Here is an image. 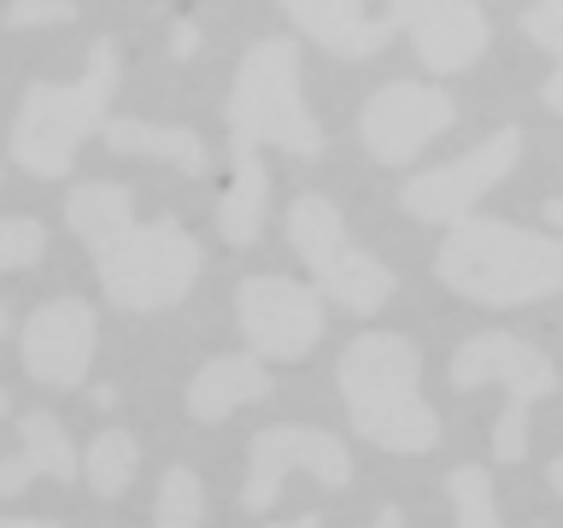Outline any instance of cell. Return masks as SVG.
Listing matches in <instances>:
<instances>
[{
  "mask_svg": "<svg viewBox=\"0 0 563 528\" xmlns=\"http://www.w3.org/2000/svg\"><path fill=\"white\" fill-rule=\"evenodd\" d=\"M35 475H53V482H77L82 475V458H77L65 422L53 411H24L18 417V452L0 458V499L24 493Z\"/></svg>",
  "mask_w": 563,
  "mask_h": 528,
  "instance_id": "cell-15",
  "label": "cell"
},
{
  "mask_svg": "<svg viewBox=\"0 0 563 528\" xmlns=\"http://www.w3.org/2000/svg\"><path fill=\"white\" fill-rule=\"evenodd\" d=\"M545 223H558V229H563V200H552V206H545Z\"/></svg>",
  "mask_w": 563,
  "mask_h": 528,
  "instance_id": "cell-30",
  "label": "cell"
},
{
  "mask_svg": "<svg viewBox=\"0 0 563 528\" xmlns=\"http://www.w3.org/2000/svg\"><path fill=\"white\" fill-rule=\"evenodd\" d=\"M540 100H545V106H552V112H563V65H558V70H552V77H545V82H540Z\"/></svg>",
  "mask_w": 563,
  "mask_h": 528,
  "instance_id": "cell-25",
  "label": "cell"
},
{
  "mask_svg": "<svg viewBox=\"0 0 563 528\" xmlns=\"http://www.w3.org/2000/svg\"><path fill=\"white\" fill-rule=\"evenodd\" d=\"M106 147L118 153H147V158H165V165H176L183 176H206V141L188 130V123H141V118H112L106 123Z\"/></svg>",
  "mask_w": 563,
  "mask_h": 528,
  "instance_id": "cell-17",
  "label": "cell"
},
{
  "mask_svg": "<svg viewBox=\"0 0 563 528\" xmlns=\"http://www.w3.org/2000/svg\"><path fill=\"white\" fill-rule=\"evenodd\" d=\"M288 246L306 258L311 288L323 299H334V306L358 311V317L382 311L387 299H394V288H399V276L346 235L341 206L323 200V194H299V200L288 206Z\"/></svg>",
  "mask_w": 563,
  "mask_h": 528,
  "instance_id": "cell-7",
  "label": "cell"
},
{
  "mask_svg": "<svg viewBox=\"0 0 563 528\" xmlns=\"http://www.w3.org/2000/svg\"><path fill=\"white\" fill-rule=\"evenodd\" d=\"M206 522V487L188 464H170L165 482H158V510L153 528H200Z\"/></svg>",
  "mask_w": 563,
  "mask_h": 528,
  "instance_id": "cell-20",
  "label": "cell"
},
{
  "mask_svg": "<svg viewBox=\"0 0 563 528\" xmlns=\"http://www.w3.org/2000/svg\"><path fill=\"white\" fill-rule=\"evenodd\" d=\"M77 7L70 0H12L7 7V24L12 30H30V24H70Z\"/></svg>",
  "mask_w": 563,
  "mask_h": 528,
  "instance_id": "cell-23",
  "label": "cell"
},
{
  "mask_svg": "<svg viewBox=\"0 0 563 528\" xmlns=\"http://www.w3.org/2000/svg\"><path fill=\"white\" fill-rule=\"evenodd\" d=\"M12 411V399H7V387H0V417H7Z\"/></svg>",
  "mask_w": 563,
  "mask_h": 528,
  "instance_id": "cell-32",
  "label": "cell"
},
{
  "mask_svg": "<svg viewBox=\"0 0 563 528\" xmlns=\"http://www.w3.org/2000/svg\"><path fill=\"white\" fill-rule=\"evenodd\" d=\"M317 475L323 487H346L352 482V452L341 435L329 429H306V422H276L246 440V487H241V510H271L288 475Z\"/></svg>",
  "mask_w": 563,
  "mask_h": 528,
  "instance_id": "cell-10",
  "label": "cell"
},
{
  "mask_svg": "<svg viewBox=\"0 0 563 528\" xmlns=\"http://www.w3.org/2000/svg\"><path fill=\"white\" fill-rule=\"evenodd\" d=\"M42 253H47L42 218H0V271H30Z\"/></svg>",
  "mask_w": 563,
  "mask_h": 528,
  "instance_id": "cell-21",
  "label": "cell"
},
{
  "mask_svg": "<svg viewBox=\"0 0 563 528\" xmlns=\"http://www.w3.org/2000/svg\"><path fill=\"white\" fill-rule=\"evenodd\" d=\"M545 475H552V493L563 499V458H552V470H545Z\"/></svg>",
  "mask_w": 563,
  "mask_h": 528,
  "instance_id": "cell-29",
  "label": "cell"
},
{
  "mask_svg": "<svg viewBox=\"0 0 563 528\" xmlns=\"http://www.w3.org/2000/svg\"><path fill=\"white\" fill-rule=\"evenodd\" d=\"M229 188L218 200V235L229 246H253L271 211V183H264L258 153L282 147L299 158H317L329 147L323 123L306 106V82H299V47L288 35H264L246 47L235 65V88H229Z\"/></svg>",
  "mask_w": 563,
  "mask_h": 528,
  "instance_id": "cell-1",
  "label": "cell"
},
{
  "mask_svg": "<svg viewBox=\"0 0 563 528\" xmlns=\"http://www.w3.org/2000/svg\"><path fill=\"white\" fill-rule=\"evenodd\" d=\"M0 528H59V522H47V517H0Z\"/></svg>",
  "mask_w": 563,
  "mask_h": 528,
  "instance_id": "cell-27",
  "label": "cell"
},
{
  "mask_svg": "<svg viewBox=\"0 0 563 528\" xmlns=\"http://www.w3.org/2000/svg\"><path fill=\"white\" fill-rule=\"evenodd\" d=\"M399 24H411V47L422 70H440V77H457L487 53L493 24L482 7H464V0H429V7H387Z\"/></svg>",
  "mask_w": 563,
  "mask_h": 528,
  "instance_id": "cell-13",
  "label": "cell"
},
{
  "mask_svg": "<svg viewBox=\"0 0 563 528\" xmlns=\"http://www.w3.org/2000/svg\"><path fill=\"white\" fill-rule=\"evenodd\" d=\"M65 223L95 253L100 294L123 311H170L200 282V241L176 218H135L130 183H77L65 194Z\"/></svg>",
  "mask_w": 563,
  "mask_h": 528,
  "instance_id": "cell-2",
  "label": "cell"
},
{
  "mask_svg": "<svg viewBox=\"0 0 563 528\" xmlns=\"http://www.w3.org/2000/svg\"><path fill=\"white\" fill-rule=\"evenodd\" d=\"M288 24H299L311 35L317 47L341 53V59H369V53H382L394 42V12L369 18L364 7H352V0H288Z\"/></svg>",
  "mask_w": 563,
  "mask_h": 528,
  "instance_id": "cell-16",
  "label": "cell"
},
{
  "mask_svg": "<svg viewBox=\"0 0 563 528\" xmlns=\"http://www.w3.org/2000/svg\"><path fill=\"white\" fill-rule=\"evenodd\" d=\"M194 47H200V30H194V24H176V30H170V53H176V59H188Z\"/></svg>",
  "mask_w": 563,
  "mask_h": 528,
  "instance_id": "cell-24",
  "label": "cell"
},
{
  "mask_svg": "<svg viewBox=\"0 0 563 528\" xmlns=\"http://www.w3.org/2000/svg\"><path fill=\"white\" fill-rule=\"evenodd\" d=\"M452 387L457 394H475V387H499L505 394V411L499 422H493V464H517V458L528 452V417H534L540 399L558 394V364L552 352H540L534 341H517V334H470L464 346L452 352Z\"/></svg>",
  "mask_w": 563,
  "mask_h": 528,
  "instance_id": "cell-6",
  "label": "cell"
},
{
  "mask_svg": "<svg viewBox=\"0 0 563 528\" xmlns=\"http://www.w3.org/2000/svg\"><path fill=\"white\" fill-rule=\"evenodd\" d=\"M235 323L258 364H299L323 341V294L288 276H246L235 288Z\"/></svg>",
  "mask_w": 563,
  "mask_h": 528,
  "instance_id": "cell-8",
  "label": "cell"
},
{
  "mask_svg": "<svg viewBox=\"0 0 563 528\" xmlns=\"http://www.w3.org/2000/svg\"><path fill=\"white\" fill-rule=\"evenodd\" d=\"M258 399H271V370H264L253 352H218V359H206L183 387V411L194 422H223V417H235L241 405H258Z\"/></svg>",
  "mask_w": 563,
  "mask_h": 528,
  "instance_id": "cell-14",
  "label": "cell"
},
{
  "mask_svg": "<svg viewBox=\"0 0 563 528\" xmlns=\"http://www.w3.org/2000/svg\"><path fill=\"white\" fill-rule=\"evenodd\" d=\"M118 95V42H95L77 82H30L12 118V165L35 183H59L77 165V147L95 130H106Z\"/></svg>",
  "mask_w": 563,
  "mask_h": 528,
  "instance_id": "cell-5",
  "label": "cell"
},
{
  "mask_svg": "<svg viewBox=\"0 0 563 528\" xmlns=\"http://www.w3.org/2000/svg\"><path fill=\"white\" fill-rule=\"evenodd\" d=\"M522 158V130L517 123H505V130H493L475 153L464 158H446V165H429L417 170L411 183L399 188V206L411 211L417 223H464L475 206H482L487 188H499L510 170H517Z\"/></svg>",
  "mask_w": 563,
  "mask_h": 528,
  "instance_id": "cell-9",
  "label": "cell"
},
{
  "mask_svg": "<svg viewBox=\"0 0 563 528\" xmlns=\"http://www.w3.org/2000/svg\"><path fill=\"white\" fill-rule=\"evenodd\" d=\"M376 528H405V510L399 505H382L376 510Z\"/></svg>",
  "mask_w": 563,
  "mask_h": 528,
  "instance_id": "cell-26",
  "label": "cell"
},
{
  "mask_svg": "<svg viewBox=\"0 0 563 528\" xmlns=\"http://www.w3.org/2000/svg\"><path fill=\"white\" fill-rule=\"evenodd\" d=\"M276 528H323V517H317V510H306V517H294V522H276Z\"/></svg>",
  "mask_w": 563,
  "mask_h": 528,
  "instance_id": "cell-28",
  "label": "cell"
},
{
  "mask_svg": "<svg viewBox=\"0 0 563 528\" xmlns=\"http://www.w3.org/2000/svg\"><path fill=\"white\" fill-rule=\"evenodd\" d=\"M95 346H100V317L77 294L35 306L24 334H18V359H24V370L42 387H82L88 364H95Z\"/></svg>",
  "mask_w": 563,
  "mask_h": 528,
  "instance_id": "cell-12",
  "label": "cell"
},
{
  "mask_svg": "<svg viewBox=\"0 0 563 528\" xmlns=\"http://www.w3.org/2000/svg\"><path fill=\"white\" fill-rule=\"evenodd\" d=\"M446 499H452V522L457 528H505L499 522V499H493L487 464H457L446 475Z\"/></svg>",
  "mask_w": 563,
  "mask_h": 528,
  "instance_id": "cell-19",
  "label": "cell"
},
{
  "mask_svg": "<svg viewBox=\"0 0 563 528\" xmlns=\"http://www.w3.org/2000/svg\"><path fill=\"white\" fill-rule=\"evenodd\" d=\"M522 35H528V42H540V47L563 65V0H540V7H522Z\"/></svg>",
  "mask_w": 563,
  "mask_h": 528,
  "instance_id": "cell-22",
  "label": "cell"
},
{
  "mask_svg": "<svg viewBox=\"0 0 563 528\" xmlns=\"http://www.w3.org/2000/svg\"><path fill=\"white\" fill-rule=\"evenodd\" d=\"M457 100L434 82H382L358 112V141L376 165H411L434 135H446Z\"/></svg>",
  "mask_w": 563,
  "mask_h": 528,
  "instance_id": "cell-11",
  "label": "cell"
},
{
  "mask_svg": "<svg viewBox=\"0 0 563 528\" xmlns=\"http://www.w3.org/2000/svg\"><path fill=\"white\" fill-rule=\"evenodd\" d=\"M135 470H141V447H135L130 429H100L82 447V482L95 499H123V487L135 482Z\"/></svg>",
  "mask_w": 563,
  "mask_h": 528,
  "instance_id": "cell-18",
  "label": "cell"
},
{
  "mask_svg": "<svg viewBox=\"0 0 563 528\" xmlns=\"http://www.w3.org/2000/svg\"><path fill=\"white\" fill-rule=\"evenodd\" d=\"M12 329V311H7V299H0V334H7Z\"/></svg>",
  "mask_w": 563,
  "mask_h": 528,
  "instance_id": "cell-31",
  "label": "cell"
},
{
  "mask_svg": "<svg viewBox=\"0 0 563 528\" xmlns=\"http://www.w3.org/2000/svg\"><path fill=\"white\" fill-rule=\"evenodd\" d=\"M352 435L382 452L417 458L440 447V411L422 399V352L405 334H358L334 370Z\"/></svg>",
  "mask_w": 563,
  "mask_h": 528,
  "instance_id": "cell-3",
  "label": "cell"
},
{
  "mask_svg": "<svg viewBox=\"0 0 563 528\" xmlns=\"http://www.w3.org/2000/svg\"><path fill=\"white\" fill-rule=\"evenodd\" d=\"M434 276L487 311L534 306V299L563 294V241L499 218H464L440 241Z\"/></svg>",
  "mask_w": 563,
  "mask_h": 528,
  "instance_id": "cell-4",
  "label": "cell"
}]
</instances>
